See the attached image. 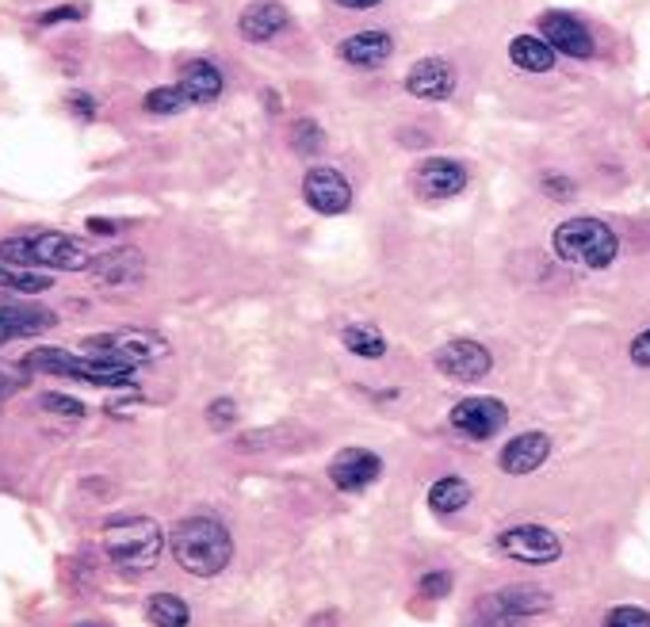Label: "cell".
I'll return each mask as SVG.
<instances>
[{
	"instance_id": "obj_1",
	"label": "cell",
	"mask_w": 650,
	"mask_h": 627,
	"mask_svg": "<svg viewBox=\"0 0 650 627\" xmlns=\"http://www.w3.org/2000/svg\"><path fill=\"white\" fill-rule=\"evenodd\" d=\"M169 548H173V558L181 563V570H188L192 578H214L234 558V536H230V528L219 517L196 513V517L176 520Z\"/></svg>"
},
{
	"instance_id": "obj_2",
	"label": "cell",
	"mask_w": 650,
	"mask_h": 627,
	"mask_svg": "<svg viewBox=\"0 0 650 627\" xmlns=\"http://www.w3.org/2000/svg\"><path fill=\"white\" fill-rule=\"evenodd\" d=\"M103 555L115 570L131 574H149L161 563V551H165V536L157 528L154 517H142V513H119L103 525Z\"/></svg>"
},
{
	"instance_id": "obj_3",
	"label": "cell",
	"mask_w": 650,
	"mask_h": 627,
	"mask_svg": "<svg viewBox=\"0 0 650 627\" xmlns=\"http://www.w3.org/2000/svg\"><path fill=\"white\" fill-rule=\"evenodd\" d=\"M551 253H555L563 265L601 272V268L616 265L620 237L616 230L601 219H566L551 230Z\"/></svg>"
},
{
	"instance_id": "obj_4",
	"label": "cell",
	"mask_w": 650,
	"mask_h": 627,
	"mask_svg": "<svg viewBox=\"0 0 650 627\" xmlns=\"http://www.w3.org/2000/svg\"><path fill=\"white\" fill-rule=\"evenodd\" d=\"M27 371H50V376H65V379H81V383L93 386H126L134 379L131 364H115V360H96V356H73L65 348H32L24 356Z\"/></svg>"
},
{
	"instance_id": "obj_5",
	"label": "cell",
	"mask_w": 650,
	"mask_h": 627,
	"mask_svg": "<svg viewBox=\"0 0 650 627\" xmlns=\"http://www.w3.org/2000/svg\"><path fill=\"white\" fill-rule=\"evenodd\" d=\"M85 353L96 360H115V364H157L169 356V341L161 333L149 330H115V333H96L85 341Z\"/></svg>"
},
{
	"instance_id": "obj_6",
	"label": "cell",
	"mask_w": 650,
	"mask_h": 627,
	"mask_svg": "<svg viewBox=\"0 0 650 627\" xmlns=\"http://www.w3.org/2000/svg\"><path fill=\"white\" fill-rule=\"evenodd\" d=\"M498 551L510 555L513 563L548 566L563 555V543H559V536L543 525H517V528H505V532L498 536Z\"/></svg>"
},
{
	"instance_id": "obj_7",
	"label": "cell",
	"mask_w": 650,
	"mask_h": 627,
	"mask_svg": "<svg viewBox=\"0 0 650 627\" xmlns=\"http://www.w3.org/2000/svg\"><path fill=\"white\" fill-rule=\"evenodd\" d=\"M432 364H437L440 376L455 379V383H478V379L490 376L494 356L486 353V345H478V341L455 337V341H447V345H440L437 353H432Z\"/></svg>"
},
{
	"instance_id": "obj_8",
	"label": "cell",
	"mask_w": 650,
	"mask_h": 627,
	"mask_svg": "<svg viewBox=\"0 0 650 627\" xmlns=\"http://www.w3.org/2000/svg\"><path fill=\"white\" fill-rule=\"evenodd\" d=\"M447 425L467 440H490L510 425V409L502 398H463L452 406Z\"/></svg>"
},
{
	"instance_id": "obj_9",
	"label": "cell",
	"mask_w": 650,
	"mask_h": 627,
	"mask_svg": "<svg viewBox=\"0 0 650 627\" xmlns=\"http://www.w3.org/2000/svg\"><path fill=\"white\" fill-rule=\"evenodd\" d=\"M303 199L314 207L318 214H341L353 207V184L345 173L330 165H314L303 176Z\"/></svg>"
},
{
	"instance_id": "obj_10",
	"label": "cell",
	"mask_w": 650,
	"mask_h": 627,
	"mask_svg": "<svg viewBox=\"0 0 650 627\" xmlns=\"http://www.w3.org/2000/svg\"><path fill=\"white\" fill-rule=\"evenodd\" d=\"M467 188V169L455 161V157H425L421 165L414 169V192L421 199H455Z\"/></svg>"
},
{
	"instance_id": "obj_11",
	"label": "cell",
	"mask_w": 650,
	"mask_h": 627,
	"mask_svg": "<svg viewBox=\"0 0 650 627\" xmlns=\"http://www.w3.org/2000/svg\"><path fill=\"white\" fill-rule=\"evenodd\" d=\"M540 35L548 39V47L555 50V54L578 58V62L593 58V50H597L589 27L581 24L578 16H571V12H543V16H540Z\"/></svg>"
},
{
	"instance_id": "obj_12",
	"label": "cell",
	"mask_w": 650,
	"mask_h": 627,
	"mask_svg": "<svg viewBox=\"0 0 650 627\" xmlns=\"http://www.w3.org/2000/svg\"><path fill=\"white\" fill-rule=\"evenodd\" d=\"M32 249H35V265L58 268V272H88V265H93V253L77 237L58 234V230L32 234Z\"/></svg>"
},
{
	"instance_id": "obj_13",
	"label": "cell",
	"mask_w": 650,
	"mask_h": 627,
	"mask_svg": "<svg viewBox=\"0 0 650 627\" xmlns=\"http://www.w3.org/2000/svg\"><path fill=\"white\" fill-rule=\"evenodd\" d=\"M383 475V459L368 447H345V452L333 455L330 463V482L345 494H360L371 482Z\"/></svg>"
},
{
	"instance_id": "obj_14",
	"label": "cell",
	"mask_w": 650,
	"mask_h": 627,
	"mask_svg": "<svg viewBox=\"0 0 650 627\" xmlns=\"http://www.w3.org/2000/svg\"><path fill=\"white\" fill-rule=\"evenodd\" d=\"M402 85H406V93L414 96V100L444 103L447 96L455 93V70L447 58H421V62L409 65Z\"/></svg>"
},
{
	"instance_id": "obj_15",
	"label": "cell",
	"mask_w": 650,
	"mask_h": 627,
	"mask_svg": "<svg viewBox=\"0 0 650 627\" xmlns=\"http://www.w3.org/2000/svg\"><path fill=\"white\" fill-rule=\"evenodd\" d=\"M291 27V16L280 0H253L237 16V35L245 42H272Z\"/></svg>"
},
{
	"instance_id": "obj_16",
	"label": "cell",
	"mask_w": 650,
	"mask_h": 627,
	"mask_svg": "<svg viewBox=\"0 0 650 627\" xmlns=\"http://www.w3.org/2000/svg\"><path fill=\"white\" fill-rule=\"evenodd\" d=\"M142 272H146V260H142V253L131 249V245L100 253V257H93V265H88V280L100 283V287H126V283H138Z\"/></svg>"
},
{
	"instance_id": "obj_17",
	"label": "cell",
	"mask_w": 650,
	"mask_h": 627,
	"mask_svg": "<svg viewBox=\"0 0 650 627\" xmlns=\"http://www.w3.org/2000/svg\"><path fill=\"white\" fill-rule=\"evenodd\" d=\"M551 455V437L548 432H520V437H513L510 444L502 447V455H498V467L505 470V475H513V479H520V475H532V470H540L543 463H548Z\"/></svg>"
},
{
	"instance_id": "obj_18",
	"label": "cell",
	"mask_w": 650,
	"mask_h": 627,
	"mask_svg": "<svg viewBox=\"0 0 650 627\" xmlns=\"http://www.w3.org/2000/svg\"><path fill=\"white\" fill-rule=\"evenodd\" d=\"M391 54H394V39L387 32H379V27L348 35L338 47V58L353 65V70H379Z\"/></svg>"
},
{
	"instance_id": "obj_19",
	"label": "cell",
	"mask_w": 650,
	"mask_h": 627,
	"mask_svg": "<svg viewBox=\"0 0 650 627\" xmlns=\"http://www.w3.org/2000/svg\"><path fill=\"white\" fill-rule=\"evenodd\" d=\"M58 325L54 310H39V306H9L0 303V330L16 337H39V333H50Z\"/></svg>"
},
{
	"instance_id": "obj_20",
	"label": "cell",
	"mask_w": 650,
	"mask_h": 627,
	"mask_svg": "<svg viewBox=\"0 0 650 627\" xmlns=\"http://www.w3.org/2000/svg\"><path fill=\"white\" fill-rule=\"evenodd\" d=\"M176 85L188 93L192 103H211L222 96V73H219V65L196 58V62H188L181 70V81H176Z\"/></svg>"
},
{
	"instance_id": "obj_21",
	"label": "cell",
	"mask_w": 650,
	"mask_h": 627,
	"mask_svg": "<svg viewBox=\"0 0 650 627\" xmlns=\"http://www.w3.org/2000/svg\"><path fill=\"white\" fill-rule=\"evenodd\" d=\"M510 62L525 73H551L555 70V50L540 35H517L510 42Z\"/></svg>"
},
{
	"instance_id": "obj_22",
	"label": "cell",
	"mask_w": 650,
	"mask_h": 627,
	"mask_svg": "<svg viewBox=\"0 0 650 627\" xmlns=\"http://www.w3.org/2000/svg\"><path fill=\"white\" fill-rule=\"evenodd\" d=\"M498 608L513 612V616L528 619V616H540V612L551 608V597L543 593V589L536 586H513V589H502V593L494 597Z\"/></svg>"
},
{
	"instance_id": "obj_23",
	"label": "cell",
	"mask_w": 650,
	"mask_h": 627,
	"mask_svg": "<svg viewBox=\"0 0 650 627\" xmlns=\"http://www.w3.org/2000/svg\"><path fill=\"white\" fill-rule=\"evenodd\" d=\"M341 345H345L353 356H360V360H383L387 356V337L368 322L345 325V330H341Z\"/></svg>"
},
{
	"instance_id": "obj_24",
	"label": "cell",
	"mask_w": 650,
	"mask_h": 627,
	"mask_svg": "<svg viewBox=\"0 0 650 627\" xmlns=\"http://www.w3.org/2000/svg\"><path fill=\"white\" fill-rule=\"evenodd\" d=\"M470 502V482L459 479V475H447V479H437L429 490V509L440 513V517H452L463 505Z\"/></svg>"
},
{
	"instance_id": "obj_25",
	"label": "cell",
	"mask_w": 650,
	"mask_h": 627,
	"mask_svg": "<svg viewBox=\"0 0 650 627\" xmlns=\"http://www.w3.org/2000/svg\"><path fill=\"white\" fill-rule=\"evenodd\" d=\"M146 619L154 627H188L192 608H188V601L176 593H154L146 601Z\"/></svg>"
},
{
	"instance_id": "obj_26",
	"label": "cell",
	"mask_w": 650,
	"mask_h": 627,
	"mask_svg": "<svg viewBox=\"0 0 650 627\" xmlns=\"http://www.w3.org/2000/svg\"><path fill=\"white\" fill-rule=\"evenodd\" d=\"M0 287L20 291V295H42V291L54 287V280H50V275H39V272H27V268H16V265H9V260H0Z\"/></svg>"
},
{
	"instance_id": "obj_27",
	"label": "cell",
	"mask_w": 650,
	"mask_h": 627,
	"mask_svg": "<svg viewBox=\"0 0 650 627\" xmlns=\"http://www.w3.org/2000/svg\"><path fill=\"white\" fill-rule=\"evenodd\" d=\"M188 93L181 85H161V88H149L146 93V111L149 115H181L188 108Z\"/></svg>"
},
{
	"instance_id": "obj_28",
	"label": "cell",
	"mask_w": 650,
	"mask_h": 627,
	"mask_svg": "<svg viewBox=\"0 0 650 627\" xmlns=\"http://www.w3.org/2000/svg\"><path fill=\"white\" fill-rule=\"evenodd\" d=\"M287 142H291V149H295L298 157H318L321 149H326V131H321L314 119H298V123L291 126Z\"/></svg>"
},
{
	"instance_id": "obj_29",
	"label": "cell",
	"mask_w": 650,
	"mask_h": 627,
	"mask_svg": "<svg viewBox=\"0 0 650 627\" xmlns=\"http://www.w3.org/2000/svg\"><path fill=\"white\" fill-rule=\"evenodd\" d=\"M0 260H9V265H16V268H32L35 265L32 234L4 237V242H0Z\"/></svg>"
},
{
	"instance_id": "obj_30",
	"label": "cell",
	"mask_w": 650,
	"mask_h": 627,
	"mask_svg": "<svg viewBox=\"0 0 650 627\" xmlns=\"http://www.w3.org/2000/svg\"><path fill=\"white\" fill-rule=\"evenodd\" d=\"M604 627H650V612L639 604H620L604 616Z\"/></svg>"
},
{
	"instance_id": "obj_31",
	"label": "cell",
	"mask_w": 650,
	"mask_h": 627,
	"mask_svg": "<svg viewBox=\"0 0 650 627\" xmlns=\"http://www.w3.org/2000/svg\"><path fill=\"white\" fill-rule=\"evenodd\" d=\"M540 188H543V196L559 199V204H571V199L578 196V184H574L571 176H559V173L540 176Z\"/></svg>"
},
{
	"instance_id": "obj_32",
	"label": "cell",
	"mask_w": 650,
	"mask_h": 627,
	"mask_svg": "<svg viewBox=\"0 0 650 627\" xmlns=\"http://www.w3.org/2000/svg\"><path fill=\"white\" fill-rule=\"evenodd\" d=\"M39 406L47 414H62V417H85V402L70 398V394H42Z\"/></svg>"
},
{
	"instance_id": "obj_33",
	"label": "cell",
	"mask_w": 650,
	"mask_h": 627,
	"mask_svg": "<svg viewBox=\"0 0 650 627\" xmlns=\"http://www.w3.org/2000/svg\"><path fill=\"white\" fill-rule=\"evenodd\" d=\"M234 421H237L234 398H214L211 406H207V425H211V429H230Z\"/></svg>"
},
{
	"instance_id": "obj_34",
	"label": "cell",
	"mask_w": 650,
	"mask_h": 627,
	"mask_svg": "<svg viewBox=\"0 0 650 627\" xmlns=\"http://www.w3.org/2000/svg\"><path fill=\"white\" fill-rule=\"evenodd\" d=\"M85 16H88V4H81V0H70V4H62V9L42 12L39 24L50 27V24H65V20H85Z\"/></svg>"
},
{
	"instance_id": "obj_35",
	"label": "cell",
	"mask_w": 650,
	"mask_h": 627,
	"mask_svg": "<svg viewBox=\"0 0 650 627\" xmlns=\"http://www.w3.org/2000/svg\"><path fill=\"white\" fill-rule=\"evenodd\" d=\"M421 593L425 597H447V593H452V574H447V570H429L421 578Z\"/></svg>"
},
{
	"instance_id": "obj_36",
	"label": "cell",
	"mask_w": 650,
	"mask_h": 627,
	"mask_svg": "<svg viewBox=\"0 0 650 627\" xmlns=\"http://www.w3.org/2000/svg\"><path fill=\"white\" fill-rule=\"evenodd\" d=\"M627 356H631L635 368H647L650 371V330H642L639 337L627 345Z\"/></svg>"
},
{
	"instance_id": "obj_37",
	"label": "cell",
	"mask_w": 650,
	"mask_h": 627,
	"mask_svg": "<svg viewBox=\"0 0 650 627\" xmlns=\"http://www.w3.org/2000/svg\"><path fill=\"white\" fill-rule=\"evenodd\" d=\"M70 108L77 111L81 119H93V115H96V103H93V96H85V93H77V96H73V100H70Z\"/></svg>"
},
{
	"instance_id": "obj_38",
	"label": "cell",
	"mask_w": 650,
	"mask_h": 627,
	"mask_svg": "<svg viewBox=\"0 0 650 627\" xmlns=\"http://www.w3.org/2000/svg\"><path fill=\"white\" fill-rule=\"evenodd\" d=\"M338 9H345V12H368V9H379L383 0H333Z\"/></svg>"
},
{
	"instance_id": "obj_39",
	"label": "cell",
	"mask_w": 650,
	"mask_h": 627,
	"mask_svg": "<svg viewBox=\"0 0 650 627\" xmlns=\"http://www.w3.org/2000/svg\"><path fill=\"white\" fill-rule=\"evenodd\" d=\"M20 383H24V379H20ZM20 383L12 376H4V371H0V406H4V398H9V394L16 391Z\"/></svg>"
},
{
	"instance_id": "obj_40",
	"label": "cell",
	"mask_w": 650,
	"mask_h": 627,
	"mask_svg": "<svg viewBox=\"0 0 650 627\" xmlns=\"http://www.w3.org/2000/svg\"><path fill=\"white\" fill-rule=\"evenodd\" d=\"M88 230H93V234H115V222H100V219H93V222H88Z\"/></svg>"
},
{
	"instance_id": "obj_41",
	"label": "cell",
	"mask_w": 650,
	"mask_h": 627,
	"mask_svg": "<svg viewBox=\"0 0 650 627\" xmlns=\"http://www.w3.org/2000/svg\"><path fill=\"white\" fill-rule=\"evenodd\" d=\"M265 103H268V111H275V108H283V100H280V96H275V93H272V88H268V93H265Z\"/></svg>"
},
{
	"instance_id": "obj_42",
	"label": "cell",
	"mask_w": 650,
	"mask_h": 627,
	"mask_svg": "<svg viewBox=\"0 0 650 627\" xmlns=\"http://www.w3.org/2000/svg\"><path fill=\"white\" fill-rule=\"evenodd\" d=\"M9 341H12V337H9V333H4V330H0V345H9Z\"/></svg>"
}]
</instances>
